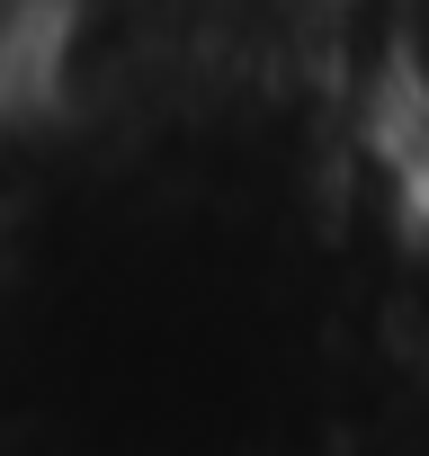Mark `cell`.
I'll return each instance as SVG.
<instances>
[{
	"instance_id": "1",
	"label": "cell",
	"mask_w": 429,
	"mask_h": 456,
	"mask_svg": "<svg viewBox=\"0 0 429 456\" xmlns=\"http://www.w3.org/2000/svg\"><path fill=\"white\" fill-rule=\"evenodd\" d=\"M72 37V0H0V90L36 81Z\"/></svg>"
}]
</instances>
